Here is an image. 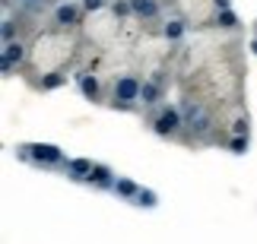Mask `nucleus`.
<instances>
[{"instance_id":"obj_1","label":"nucleus","mask_w":257,"mask_h":244,"mask_svg":"<svg viewBox=\"0 0 257 244\" xmlns=\"http://www.w3.org/2000/svg\"><path fill=\"white\" fill-rule=\"evenodd\" d=\"M244 32L210 29L175 45V92L184 114L187 149L225 146L251 133L248 89H244Z\"/></svg>"},{"instance_id":"obj_2","label":"nucleus","mask_w":257,"mask_h":244,"mask_svg":"<svg viewBox=\"0 0 257 244\" xmlns=\"http://www.w3.org/2000/svg\"><path fill=\"white\" fill-rule=\"evenodd\" d=\"M86 57L83 26H54L45 19L38 35L29 42V57L23 67V80L35 92H51L67 83V73H76Z\"/></svg>"},{"instance_id":"obj_3","label":"nucleus","mask_w":257,"mask_h":244,"mask_svg":"<svg viewBox=\"0 0 257 244\" xmlns=\"http://www.w3.org/2000/svg\"><path fill=\"white\" fill-rule=\"evenodd\" d=\"M165 16L181 19L187 32H210L219 29L222 16L232 10V0H162Z\"/></svg>"},{"instance_id":"obj_4","label":"nucleus","mask_w":257,"mask_h":244,"mask_svg":"<svg viewBox=\"0 0 257 244\" xmlns=\"http://www.w3.org/2000/svg\"><path fill=\"white\" fill-rule=\"evenodd\" d=\"M143 118H146V127H150L156 136H162V140H169V143L184 140V114L178 108V102H162L159 108L146 111Z\"/></svg>"},{"instance_id":"obj_5","label":"nucleus","mask_w":257,"mask_h":244,"mask_svg":"<svg viewBox=\"0 0 257 244\" xmlns=\"http://www.w3.org/2000/svg\"><path fill=\"white\" fill-rule=\"evenodd\" d=\"M16 155L23 162L35 165V168H45V171H54V168L64 171V165H67L64 152L51 143H23V146H16Z\"/></svg>"},{"instance_id":"obj_6","label":"nucleus","mask_w":257,"mask_h":244,"mask_svg":"<svg viewBox=\"0 0 257 244\" xmlns=\"http://www.w3.org/2000/svg\"><path fill=\"white\" fill-rule=\"evenodd\" d=\"M48 19H51L54 26H83L86 23V7L76 4V0H67V4L54 7L51 13H48Z\"/></svg>"},{"instance_id":"obj_7","label":"nucleus","mask_w":257,"mask_h":244,"mask_svg":"<svg viewBox=\"0 0 257 244\" xmlns=\"http://www.w3.org/2000/svg\"><path fill=\"white\" fill-rule=\"evenodd\" d=\"M26 57H29V45H26V42H7V45H4V73H7V76L23 73Z\"/></svg>"},{"instance_id":"obj_8","label":"nucleus","mask_w":257,"mask_h":244,"mask_svg":"<svg viewBox=\"0 0 257 244\" xmlns=\"http://www.w3.org/2000/svg\"><path fill=\"white\" fill-rule=\"evenodd\" d=\"M92 168H95V162H92V159H67L64 174H67L70 181H76V184H86V181H89V174H92Z\"/></svg>"},{"instance_id":"obj_9","label":"nucleus","mask_w":257,"mask_h":244,"mask_svg":"<svg viewBox=\"0 0 257 244\" xmlns=\"http://www.w3.org/2000/svg\"><path fill=\"white\" fill-rule=\"evenodd\" d=\"M114 171L108 168V165H98L95 162V168H92V174H89V187H95V190H114Z\"/></svg>"},{"instance_id":"obj_10","label":"nucleus","mask_w":257,"mask_h":244,"mask_svg":"<svg viewBox=\"0 0 257 244\" xmlns=\"http://www.w3.org/2000/svg\"><path fill=\"white\" fill-rule=\"evenodd\" d=\"M111 193H117V197H124V200H137L140 197V187H137L134 181H127V178H117Z\"/></svg>"},{"instance_id":"obj_11","label":"nucleus","mask_w":257,"mask_h":244,"mask_svg":"<svg viewBox=\"0 0 257 244\" xmlns=\"http://www.w3.org/2000/svg\"><path fill=\"white\" fill-rule=\"evenodd\" d=\"M137 206H156V193L140 190V197H137Z\"/></svg>"}]
</instances>
